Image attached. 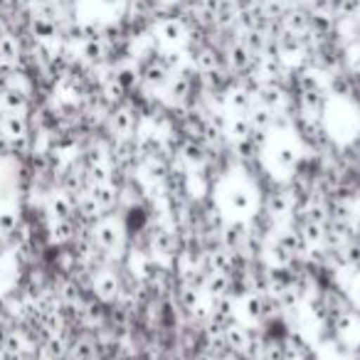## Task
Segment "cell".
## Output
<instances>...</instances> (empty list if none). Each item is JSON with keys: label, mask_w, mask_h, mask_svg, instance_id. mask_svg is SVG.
<instances>
[{"label": "cell", "mask_w": 360, "mask_h": 360, "mask_svg": "<svg viewBox=\"0 0 360 360\" xmlns=\"http://www.w3.org/2000/svg\"><path fill=\"white\" fill-rule=\"evenodd\" d=\"M150 32H153L158 47H186L188 40H191L193 27L183 15H165L155 20Z\"/></svg>", "instance_id": "1"}, {"label": "cell", "mask_w": 360, "mask_h": 360, "mask_svg": "<svg viewBox=\"0 0 360 360\" xmlns=\"http://www.w3.org/2000/svg\"><path fill=\"white\" fill-rule=\"evenodd\" d=\"M91 242L96 245V250L106 252V255L119 252L121 245H124V227H121V222L116 217H99L94 222V227H91Z\"/></svg>", "instance_id": "2"}, {"label": "cell", "mask_w": 360, "mask_h": 360, "mask_svg": "<svg viewBox=\"0 0 360 360\" xmlns=\"http://www.w3.org/2000/svg\"><path fill=\"white\" fill-rule=\"evenodd\" d=\"M139 72H141V89L146 91H165L170 77H173V72L158 60V55L141 62Z\"/></svg>", "instance_id": "3"}, {"label": "cell", "mask_w": 360, "mask_h": 360, "mask_svg": "<svg viewBox=\"0 0 360 360\" xmlns=\"http://www.w3.org/2000/svg\"><path fill=\"white\" fill-rule=\"evenodd\" d=\"M255 62H257V57L247 50V45L240 40V35L232 37V40L227 42V47H225V67L237 77V79H240L242 75H247V72L255 67Z\"/></svg>", "instance_id": "4"}, {"label": "cell", "mask_w": 360, "mask_h": 360, "mask_svg": "<svg viewBox=\"0 0 360 360\" xmlns=\"http://www.w3.org/2000/svg\"><path fill=\"white\" fill-rule=\"evenodd\" d=\"M106 124H109V131L116 136V139H131L139 126V116H136V109L131 104H116L114 109L106 116Z\"/></svg>", "instance_id": "5"}, {"label": "cell", "mask_w": 360, "mask_h": 360, "mask_svg": "<svg viewBox=\"0 0 360 360\" xmlns=\"http://www.w3.org/2000/svg\"><path fill=\"white\" fill-rule=\"evenodd\" d=\"M225 202H227V210L235 212V215H250L257 207V195L247 183H230Z\"/></svg>", "instance_id": "6"}, {"label": "cell", "mask_w": 360, "mask_h": 360, "mask_svg": "<svg viewBox=\"0 0 360 360\" xmlns=\"http://www.w3.org/2000/svg\"><path fill=\"white\" fill-rule=\"evenodd\" d=\"M193 82H195V77H193V72L188 70H180L175 72L173 77H170L168 86H165V94H168V101L173 106H186L188 101H191V94H193Z\"/></svg>", "instance_id": "7"}, {"label": "cell", "mask_w": 360, "mask_h": 360, "mask_svg": "<svg viewBox=\"0 0 360 360\" xmlns=\"http://www.w3.org/2000/svg\"><path fill=\"white\" fill-rule=\"evenodd\" d=\"M299 111L301 114L323 119V114L328 111V91H326V86H306V89H299Z\"/></svg>", "instance_id": "8"}, {"label": "cell", "mask_w": 360, "mask_h": 360, "mask_svg": "<svg viewBox=\"0 0 360 360\" xmlns=\"http://www.w3.org/2000/svg\"><path fill=\"white\" fill-rule=\"evenodd\" d=\"M222 104H225L232 114L247 116V111H250L252 104H255V94H252V91L247 89L240 79H235V82H230V84H227L225 94H222Z\"/></svg>", "instance_id": "9"}, {"label": "cell", "mask_w": 360, "mask_h": 360, "mask_svg": "<svg viewBox=\"0 0 360 360\" xmlns=\"http://www.w3.org/2000/svg\"><path fill=\"white\" fill-rule=\"evenodd\" d=\"M252 237V225H247V220H232L225 222V227L220 230V245L227 247L230 252H242L245 245Z\"/></svg>", "instance_id": "10"}, {"label": "cell", "mask_w": 360, "mask_h": 360, "mask_svg": "<svg viewBox=\"0 0 360 360\" xmlns=\"http://www.w3.org/2000/svg\"><path fill=\"white\" fill-rule=\"evenodd\" d=\"M22 55H25V50H22L20 37L13 30L3 32V35H0V67H3V70H15V67L20 65Z\"/></svg>", "instance_id": "11"}, {"label": "cell", "mask_w": 360, "mask_h": 360, "mask_svg": "<svg viewBox=\"0 0 360 360\" xmlns=\"http://www.w3.org/2000/svg\"><path fill=\"white\" fill-rule=\"evenodd\" d=\"M91 289H94V296L101 301V304H111L121 296V279L109 269H101L99 274L91 279Z\"/></svg>", "instance_id": "12"}, {"label": "cell", "mask_w": 360, "mask_h": 360, "mask_svg": "<svg viewBox=\"0 0 360 360\" xmlns=\"http://www.w3.org/2000/svg\"><path fill=\"white\" fill-rule=\"evenodd\" d=\"M255 101L264 104L266 109H271V111H281L289 104V91L281 86V82H264V84L257 89Z\"/></svg>", "instance_id": "13"}, {"label": "cell", "mask_w": 360, "mask_h": 360, "mask_svg": "<svg viewBox=\"0 0 360 360\" xmlns=\"http://www.w3.org/2000/svg\"><path fill=\"white\" fill-rule=\"evenodd\" d=\"M111 55V47L104 40H82L79 42V62L86 67H101Z\"/></svg>", "instance_id": "14"}, {"label": "cell", "mask_w": 360, "mask_h": 360, "mask_svg": "<svg viewBox=\"0 0 360 360\" xmlns=\"http://www.w3.org/2000/svg\"><path fill=\"white\" fill-rule=\"evenodd\" d=\"M27 131H30V126H27L25 114H3V119H0V134L11 143H22L27 139Z\"/></svg>", "instance_id": "15"}, {"label": "cell", "mask_w": 360, "mask_h": 360, "mask_svg": "<svg viewBox=\"0 0 360 360\" xmlns=\"http://www.w3.org/2000/svg\"><path fill=\"white\" fill-rule=\"evenodd\" d=\"M252 326L247 323H240V319L232 321L230 326H225V333H222V340H225V345L230 348V353H245L247 343H250L252 338Z\"/></svg>", "instance_id": "16"}, {"label": "cell", "mask_w": 360, "mask_h": 360, "mask_svg": "<svg viewBox=\"0 0 360 360\" xmlns=\"http://www.w3.org/2000/svg\"><path fill=\"white\" fill-rule=\"evenodd\" d=\"M202 264L207 266V271H225V274H232V271H235V252L217 245L202 255Z\"/></svg>", "instance_id": "17"}, {"label": "cell", "mask_w": 360, "mask_h": 360, "mask_svg": "<svg viewBox=\"0 0 360 360\" xmlns=\"http://www.w3.org/2000/svg\"><path fill=\"white\" fill-rule=\"evenodd\" d=\"M309 20H311V11L306 6H289L281 18V27L294 35H304L309 32Z\"/></svg>", "instance_id": "18"}, {"label": "cell", "mask_w": 360, "mask_h": 360, "mask_svg": "<svg viewBox=\"0 0 360 360\" xmlns=\"http://www.w3.org/2000/svg\"><path fill=\"white\" fill-rule=\"evenodd\" d=\"M235 289V276L225 274V271H210L202 286V294L210 296V299H220V296H230Z\"/></svg>", "instance_id": "19"}, {"label": "cell", "mask_w": 360, "mask_h": 360, "mask_svg": "<svg viewBox=\"0 0 360 360\" xmlns=\"http://www.w3.org/2000/svg\"><path fill=\"white\" fill-rule=\"evenodd\" d=\"M240 309H242V316H245L252 326L264 323V294H259V291H247L240 301Z\"/></svg>", "instance_id": "20"}, {"label": "cell", "mask_w": 360, "mask_h": 360, "mask_svg": "<svg viewBox=\"0 0 360 360\" xmlns=\"http://www.w3.org/2000/svg\"><path fill=\"white\" fill-rule=\"evenodd\" d=\"M271 160H274V165L281 170H296V165H299V160H301L299 146L291 143V141H281V143H276L274 150H271Z\"/></svg>", "instance_id": "21"}, {"label": "cell", "mask_w": 360, "mask_h": 360, "mask_svg": "<svg viewBox=\"0 0 360 360\" xmlns=\"http://www.w3.org/2000/svg\"><path fill=\"white\" fill-rule=\"evenodd\" d=\"M27 106H30V96L27 91L15 89V86H6L0 91V109L6 114H25Z\"/></svg>", "instance_id": "22"}, {"label": "cell", "mask_w": 360, "mask_h": 360, "mask_svg": "<svg viewBox=\"0 0 360 360\" xmlns=\"http://www.w3.org/2000/svg\"><path fill=\"white\" fill-rule=\"evenodd\" d=\"M86 193L94 198L96 205L101 207V212H104V215H109V212L119 205V188H116L114 183H99V186H89V188H86Z\"/></svg>", "instance_id": "23"}, {"label": "cell", "mask_w": 360, "mask_h": 360, "mask_svg": "<svg viewBox=\"0 0 360 360\" xmlns=\"http://www.w3.org/2000/svg\"><path fill=\"white\" fill-rule=\"evenodd\" d=\"M286 252H289L294 259H304V255L309 252V245L304 242V237L296 232V227H289V230H276V240Z\"/></svg>", "instance_id": "24"}, {"label": "cell", "mask_w": 360, "mask_h": 360, "mask_svg": "<svg viewBox=\"0 0 360 360\" xmlns=\"http://www.w3.org/2000/svg\"><path fill=\"white\" fill-rule=\"evenodd\" d=\"M141 170H143L146 183H165L170 173V163L165 155H155V158H143L141 163Z\"/></svg>", "instance_id": "25"}, {"label": "cell", "mask_w": 360, "mask_h": 360, "mask_svg": "<svg viewBox=\"0 0 360 360\" xmlns=\"http://www.w3.org/2000/svg\"><path fill=\"white\" fill-rule=\"evenodd\" d=\"M111 77L116 79V84L121 86V89L126 91V94H131V91H136L141 86V72L136 65H119L111 70Z\"/></svg>", "instance_id": "26"}, {"label": "cell", "mask_w": 360, "mask_h": 360, "mask_svg": "<svg viewBox=\"0 0 360 360\" xmlns=\"http://www.w3.org/2000/svg\"><path fill=\"white\" fill-rule=\"evenodd\" d=\"M150 247H153V255L158 257H175L178 250V240L170 230L165 227H155V232L150 235Z\"/></svg>", "instance_id": "27"}, {"label": "cell", "mask_w": 360, "mask_h": 360, "mask_svg": "<svg viewBox=\"0 0 360 360\" xmlns=\"http://www.w3.org/2000/svg\"><path fill=\"white\" fill-rule=\"evenodd\" d=\"M77 210V202L70 193H57L50 198V215L52 220H72Z\"/></svg>", "instance_id": "28"}, {"label": "cell", "mask_w": 360, "mask_h": 360, "mask_svg": "<svg viewBox=\"0 0 360 360\" xmlns=\"http://www.w3.org/2000/svg\"><path fill=\"white\" fill-rule=\"evenodd\" d=\"M291 207H294V198H291L286 191H274L269 198H266L264 212L274 217V220H279V217H284L286 212H291Z\"/></svg>", "instance_id": "29"}, {"label": "cell", "mask_w": 360, "mask_h": 360, "mask_svg": "<svg viewBox=\"0 0 360 360\" xmlns=\"http://www.w3.org/2000/svg\"><path fill=\"white\" fill-rule=\"evenodd\" d=\"M296 232H299V235L304 237V242L309 247H319V245H323V240H326V225H323V222L301 220V217H299Z\"/></svg>", "instance_id": "30"}, {"label": "cell", "mask_w": 360, "mask_h": 360, "mask_svg": "<svg viewBox=\"0 0 360 360\" xmlns=\"http://www.w3.org/2000/svg\"><path fill=\"white\" fill-rule=\"evenodd\" d=\"M247 119H250L252 129L266 134V131H271V126H274V111L266 109V106L259 104V101H255L252 109L247 111Z\"/></svg>", "instance_id": "31"}, {"label": "cell", "mask_w": 360, "mask_h": 360, "mask_svg": "<svg viewBox=\"0 0 360 360\" xmlns=\"http://www.w3.org/2000/svg\"><path fill=\"white\" fill-rule=\"evenodd\" d=\"M252 131H255V129H252L250 119H247V116H242V114H232L230 119H227V124H225V136L230 141L250 139Z\"/></svg>", "instance_id": "32"}, {"label": "cell", "mask_w": 360, "mask_h": 360, "mask_svg": "<svg viewBox=\"0 0 360 360\" xmlns=\"http://www.w3.org/2000/svg\"><path fill=\"white\" fill-rule=\"evenodd\" d=\"M84 178L89 186H99V183H114V165L109 160L104 163H94L84 170Z\"/></svg>", "instance_id": "33"}, {"label": "cell", "mask_w": 360, "mask_h": 360, "mask_svg": "<svg viewBox=\"0 0 360 360\" xmlns=\"http://www.w3.org/2000/svg\"><path fill=\"white\" fill-rule=\"evenodd\" d=\"M202 299V291L195 289V286L186 284V281H180V289H178V304L183 311H188V314L193 316V311L198 309V304H200Z\"/></svg>", "instance_id": "34"}, {"label": "cell", "mask_w": 360, "mask_h": 360, "mask_svg": "<svg viewBox=\"0 0 360 360\" xmlns=\"http://www.w3.org/2000/svg\"><path fill=\"white\" fill-rule=\"evenodd\" d=\"M77 235V227L72 225V220H52L50 225V240L52 245H67Z\"/></svg>", "instance_id": "35"}, {"label": "cell", "mask_w": 360, "mask_h": 360, "mask_svg": "<svg viewBox=\"0 0 360 360\" xmlns=\"http://www.w3.org/2000/svg\"><path fill=\"white\" fill-rule=\"evenodd\" d=\"M330 13H333L338 22H353L360 15V0H333Z\"/></svg>", "instance_id": "36"}, {"label": "cell", "mask_w": 360, "mask_h": 360, "mask_svg": "<svg viewBox=\"0 0 360 360\" xmlns=\"http://www.w3.org/2000/svg\"><path fill=\"white\" fill-rule=\"evenodd\" d=\"M232 143H235V153H237V158H240L242 163H252V160L259 158L262 146H259V141H257L255 136H250V139H242V141H232Z\"/></svg>", "instance_id": "37"}, {"label": "cell", "mask_w": 360, "mask_h": 360, "mask_svg": "<svg viewBox=\"0 0 360 360\" xmlns=\"http://www.w3.org/2000/svg\"><path fill=\"white\" fill-rule=\"evenodd\" d=\"M77 212H79L82 220H86V222H96L99 217H104L101 207L96 205V200L89 195V193H82V195L77 198Z\"/></svg>", "instance_id": "38"}, {"label": "cell", "mask_w": 360, "mask_h": 360, "mask_svg": "<svg viewBox=\"0 0 360 360\" xmlns=\"http://www.w3.org/2000/svg\"><path fill=\"white\" fill-rule=\"evenodd\" d=\"M284 345V360H304L306 358V343L299 333H289L281 338Z\"/></svg>", "instance_id": "39"}, {"label": "cell", "mask_w": 360, "mask_h": 360, "mask_svg": "<svg viewBox=\"0 0 360 360\" xmlns=\"http://www.w3.org/2000/svg\"><path fill=\"white\" fill-rule=\"evenodd\" d=\"M323 304H326V309H328L330 319H335V316H340V314H348V311H350L348 299H345V296L340 294L338 289L326 291V294H323Z\"/></svg>", "instance_id": "40"}, {"label": "cell", "mask_w": 360, "mask_h": 360, "mask_svg": "<svg viewBox=\"0 0 360 360\" xmlns=\"http://www.w3.org/2000/svg\"><path fill=\"white\" fill-rule=\"evenodd\" d=\"M67 350H70V345H67L65 335H62V333L47 335V340H45L47 358H50V360H60V358H65V355H67Z\"/></svg>", "instance_id": "41"}, {"label": "cell", "mask_w": 360, "mask_h": 360, "mask_svg": "<svg viewBox=\"0 0 360 360\" xmlns=\"http://www.w3.org/2000/svg\"><path fill=\"white\" fill-rule=\"evenodd\" d=\"M94 343L91 338H79L75 345H72V358L75 360H94Z\"/></svg>", "instance_id": "42"}, {"label": "cell", "mask_w": 360, "mask_h": 360, "mask_svg": "<svg viewBox=\"0 0 360 360\" xmlns=\"http://www.w3.org/2000/svg\"><path fill=\"white\" fill-rule=\"evenodd\" d=\"M3 348L11 355H20L22 350H25V340H22V335L18 333V330H11V333L6 335V340H3Z\"/></svg>", "instance_id": "43"}, {"label": "cell", "mask_w": 360, "mask_h": 360, "mask_svg": "<svg viewBox=\"0 0 360 360\" xmlns=\"http://www.w3.org/2000/svg\"><path fill=\"white\" fill-rule=\"evenodd\" d=\"M79 286H77V281H65L62 284V291H60V301L62 304H70V306H75V304H79Z\"/></svg>", "instance_id": "44"}, {"label": "cell", "mask_w": 360, "mask_h": 360, "mask_svg": "<svg viewBox=\"0 0 360 360\" xmlns=\"http://www.w3.org/2000/svg\"><path fill=\"white\" fill-rule=\"evenodd\" d=\"M259 360H284V345H281V340H264V350H262Z\"/></svg>", "instance_id": "45"}, {"label": "cell", "mask_w": 360, "mask_h": 360, "mask_svg": "<svg viewBox=\"0 0 360 360\" xmlns=\"http://www.w3.org/2000/svg\"><path fill=\"white\" fill-rule=\"evenodd\" d=\"M13 230H18V212L3 210L0 212V235H11Z\"/></svg>", "instance_id": "46"}, {"label": "cell", "mask_w": 360, "mask_h": 360, "mask_svg": "<svg viewBox=\"0 0 360 360\" xmlns=\"http://www.w3.org/2000/svg\"><path fill=\"white\" fill-rule=\"evenodd\" d=\"M106 160V150L101 148V146H89L86 148V153H84V165L89 168V165H94V163H104Z\"/></svg>", "instance_id": "47"}, {"label": "cell", "mask_w": 360, "mask_h": 360, "mask_svg": "<svg viewBox=\"0 0 360 360\" xmlns=\"http://www.w3.org/2000/svg\"><path fill=\"white\" fill-rule=\"evenodd\" d=\"M348 70H350V75L360 77V47H358V50L350 52V57H348Z\"/></svg>", "instance_id": "48"}, {"label": "cell", "mask_w": 360, "mask_h": 360, "mask_svg": "<svg viewBox=\"0 0 360 360\" xmlns=\"http://www.w3.org/2000/svg\"><path fill=\"white\" fill-rule=\"evenodd\" d=\"M30 11H37V8H45V6H50V3H55V0H22Z\"/></svg>", "instance_id": "49"}, {"label": "cell", "mask_w": 360, "mask_h": 360, "mask_svg": "<svg viewBox=\"0 0 360 360\" xmlns=\"http://www.w3.org/2000/svg\"><path fill=\"white\" fill-rule=\"evenodd\" d=\"M99 3H101L104 8H119V6H124L126 0H99Z\"/></svg>", "instance_id": "50"}, {"label": "cell", "mask_w": 360, "mask_h": 360, "mask_svg": "<svg viewBox=\"0 0 360 360\" xmlns=\"http://www.w3.org/2000/svg\"><path fill=\"white\" fill-rule=\"evenodd\" d=\"M353 25H355V32H358V37H360V15L353 20Z\"/></svg>", "instance_id": "51"}, {"label": "cell", "mask_w": 360, "mask_h": 360, "mask_svg": "<svg viewBox=\"0 0 360 360\" xmlns=\"http://www.w3.org/2000/svg\"><path fill=\"white\" fill-rule=\"evenodd\" d=\"M355 131H358V141H360V121L355 124Z\"/></svg>", "instance_id": "52"}, {"label": "cell", "mask_w": 360, "mask_h": 360, "mask_svg": "<svg viewBox=\"0 0 360 360\" xmlns=\"http://www.w3.org/2000/svg\"><path fill=\"white\" fill-rule=\"evenodd\" d=\"M3 284H6V281H3V276H0V291H3Z\"/></svg>", "instance_id": "53"}, {"label": "cell", "mask_w": 360, "mask_h": 360, "mask_svg": "<svg viewBox=\"0 0 360 360\" xmlns=\"http://www.w3.org/2000/svg\"><path fill=\"white\" fill-rule=\"evenodd\" d=\"M111 360H116V358H111Z\"/></svg>", "instance_id": "54"}]
</instances>
